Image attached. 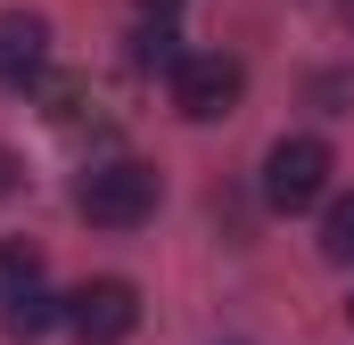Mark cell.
<instances>
[{"mask_svg": "<svg viewBox=\"0 0 354 345\" xmlns=\"http://www.w3.org/2000/svg\"><path fill=\"white\" fill-rule=\"evenodd\" d=\"M157 197H165V181L157 165H140V157H115V165H91L83 189H75V214L99 222V230H140L149 214H157Z\"/></svg>", "mask_w": 354, "mask_h": 345, "instance_id": "obj_1", "label": "cell"}, {"mask_svg": "<svg viewBox=\"0 0 354 345\" xmlns=\"http://www.w3.org/2000/svg\"><path fill=\"white\" fill-rule=\"evenodd\" d=\"M239 90H248V66L223 58V50H189L174 66V107L189 124H223V115L239 107Z\"/></svg>", "mask_w": 354, "mask_h": 345, "instance_id": "obj_2", "label": "cell"}, {"mask_svg": "<svg viewBox=\"0 0 354 345\" xmlns=\"http://www.w3.org/2000/svg\"><path fill=\"white\" fill-rule=\"evenodd\" d=\"M140 329V288L132 279H83L66 296V337L75 345H124Z\"/></svg>", "mask_w": 354, "mask_h": 345, "instance_id": "obj_3", "label": "cell"}, {"mask_svg": "<svg viewBox=\"0 0 354 345\" xmlns=\"http://www.w3.org/2000/svg\"><path fill=\"white\" fill-rule=\"evenodd\" d=\"M322 189H330V148H322V140L297 132V140H280L264 157V206L272 214H305Z\"/></svg>", "mask_w": 354, "mask_h": 345, "instance_id": "obj_4", "label": "cell"}, {"mask_svg": "<svg viewBox=\"0 0 354 345\" xmlns=\"http://www.w3.org/2000/svg\"><path fill=\"white\" fill-rule=\"evenodd\" d=\"M41 58H50V25L41 17H25V8H0V83H33L41 75Z\"/></svg>", "mask_w": 354, "mask_h": 345, "instance_id": "obj_5", "label": "cell"}, {"mask_svg": "<svg viewBox=\"0 0 354 345\" xmlns=\"http://www.w3.org/2000/svg\"><path fill=\"white\" fill-rule=\"evenodd\" d=\"M41 296V247L33 239H0V304Z\"/></svg>", "mask_w": 354, "mask_h": 345, "instance_id": "obj_6", "label": "cell"}, {"mask_svg": "<svg viewBox=\"0 0 354 345\" xmlns=\"http://www.w3.org/2000/svg\"><path fill=\"white\" fill-rule=\"evenodd\" d=\"M66 321V304L41 288V296H25V304H0V329H8V345H33V337H50Z\"/></svg>", "mask_w": 354, "mask_h": 345, "instance_id": "obj_7", "label": "cell"}, {"mask_svg": "<svg viewBox=\"0 0 354 345\" xmlns=\"http://www.w3.org/2000/svg\"><path fill=\"white\" fill-rule=\"evenodd\" d=\"M322 255H330V263H354V189L330 197V214H322Z\"/></svg>", "mask_w": 354, "mask_h": 345, "instance_id": "obj_8", "label": "cell"}, {"mask_svg": "<svg viewBox=\"0 0 354 345\" xmlns=\"http://www.w3.org/2000/svg\"><path fill=\"white\" fill-rule=\"evenodd\" d=\"M132 58H140V66H165V75H174V66H181V58H189V50H181V33H174V25H149Z\"/></svg>", "mask_w": 354, "mask_h": 345, "instance_id": "obj_9", "label": "cell"}, {"mask_svg": "<svg viewBox=\"0 0 354 345\" xmlns=\"http://www.w3.org/2000/svg\"><path fill=\"white\" fill-rule=\"evenodd\" d=\"M17 181H25V165H17V148H0V197H8Z\"/></svg>", "mask_w": 354, "mask_h": 345, "instance_id": "obj_10", "label": "cell"}, {"mask_svg": "<svg viewBox=\"0 0 354 345\" xmlns=\"http://www.w3.org/2000/svg\"><path fill=\"white\" fill-rule=\"evenodd\" d=\"M140 8H149V17H157V25H165V8H174V0H140Z\"/></svg>", "mask_w": 354, "mask_h": 345, "instance_id": "obj_11", "label": "cell"}, {"mask_svg": "<svg viewBox=\"0 0 354 345\" xmlns=\"http://www.w3.org/2000/svg\"><path fill=\"white\" fill-rule=\"evenodd\" d=\"M346 321H354V296H346Z\"/></svg>", "mask_w": 354, "mask_h": 345, "instance_id": "obj_12", "label": "cell"}]
</instances>
